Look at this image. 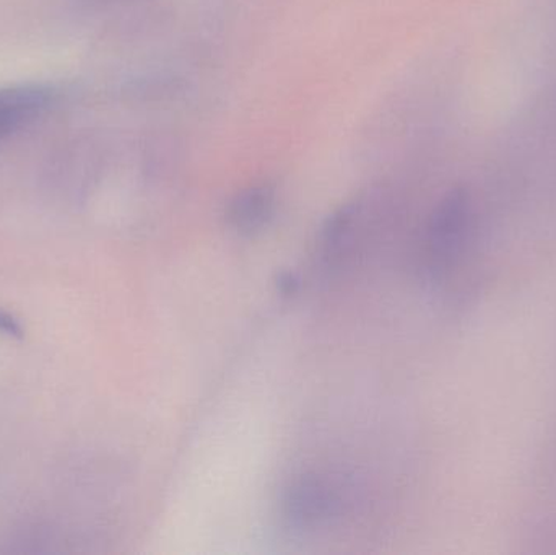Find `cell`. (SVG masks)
<instances>
[{
    "label": "cell",
    "mask_w": 556,
    "mask_h": 555,
    "mask_svg": "<svg viewBox=\"0 0 556 555\" xmlns=\"http://www.w3.org/2000/svg\"><path fill=\"white\" fill-rule=\"evenodd\" d=\"M469 224V194L464 189H453L434 209L428 225V267L434 277L453 266L466 241Z\"/></svg>",
    "instance_id": "cell-1"
},
{
    "label": "cell",
    "mask_w": 556,
    "mask_h": 555,
    "mask_svg": "<svg viewBox=\"0 0 556 555\" xmlns=\"http://www.w3.org/2000/svg\"><path fill=\"white\" fill-rule=\"evenodd\" d=\"M339 510V497L317 476H303L288 485L281 501L285 520L298 530H313L330 521Z\"/></svg>",
    "instance_id": "cell-2"
},
{
    "label": "cell",
    "mask_w": 556,
    "mask_h": 555,
    "mask_svg": "<svg viewBox=\"0 0 556 555\" xmlns=\"http://www.w3.org/2000/svg\"><path fill=\"white\" fill-rule=\"evenodd\" d=\"M51 85L18 84L0 88V143L41 119L58 101Z\"/></svg>",
    "instance_id": "cell-3"
},
{
    "label": "cell",
    "mask_w": 556,
    "mask_h": 555,
    "mask_svg": "<svg viewBox=\"0 0 556 555\" xmlns=\"http://www.w3.org/2000/svg\"><path fill=\"white\" fill-rule=\"evenodd\" d=\"M277 211V188L260 182L238 192L227 207V222L238 235L253 237L269 227Z\"/></svg>",
    "instance_id": "cell-4"
},
{
    "label": "cell",
    "mask_w": 556,
    "mask_h": 555,
    "mask_svg": "<svg viewBox=\"0 0 556 555\" xmlns=\"http://www.w3.org/2000/svg\"><path fill=\"white\" fill-rule=\"evenodd\" d=\"M358 207L356 204H346L337 209L327 217L320 230L319 247L324 261L332 263L340 257L343 248L349 244L352 238L353 225H355Z\"/></svg>",
    "instance_id": "cell-5"
},
{
    "label": "cell",
    "mask_w": 556,
    "mask_h": 555,
    "mask_svg": "<svg viewBox=\"0 0 556 555\" xmlns=\"http://www.w3.org/2000/svg\"><path fill=\"white\" fill-rule=\"evenodd\" d=\"M0 335L20 339L23 338L25 331H23L22 323L15 316L0 310Z\"/></svg>",
    "instance_id": "cell-6"
},
{
    "label": "cell",
    "mask_w": 556,
    "mask_h": 555,
    "mask_svg": "<svg viewBox=\"0 0 556 555\" xmlns=\"http://www.w3.org/2000/svg\"><path fill=\"white\" fill-rule=\"evenodd\" d=\"M278 289L283 295H291L298 290V279L293 274L285 273L278 277Z\"/></svg>",
    "instance_id": "cell-7"
}]
</instances>
